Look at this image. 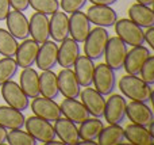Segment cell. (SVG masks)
I'll use <instances>...</instances> for the list:
<instances>
[{
  "label": "cell",
  "mask_w": 154,
  "mask_h": 145,
  "mask_svg": "<svg viewBox=\"0 0 154 145\" xmlns=\"http://www.w3.org/2000/svg\"><path fill=\"white\" fill-rule=\"evenodd\" d=\"M115 31L118 37L126 43L131 46L143 45L145 37H143V29L134 23L131 19H119L115 22Z\"/></svg>",
  "instance_id": "cell-3"
},
{
  "label": "cell",
  "mask_w": 154,
  "mask_h": 145,
  "mask_svg": "<svg viewBox=\"0 0 154 145\" xmlns=\"http://www.w3.org/2000/svg\"><path fill=\"white\" fill-rule=\"evenodd\" d=\"M54 125V132L56 136L60 138V141H62L64 144L68 145H76L79 144V132H77V126L75 122H72L68 118H61L60 117Z\"/></svg>",
  "instance_id": "cell-23"
},
{
  "label": "cell",
  "mask_w": 154,
  "mask_h": 145,
  "mask_svg": "<svg viewBox=\"0 0 154 145\" xmlns=\"http://www.w3.org/2000/svg\"><path fill=\"white\" fill-rule=\"evenodd\" d=\"M139 73H141V79L145 83H147L149 86L154 84V56L150 54L147 57V60L143 62Z\"/></svg>",
  "instance_id": "cell-36"
},
{
  "label": "cell",
  "mask_w": 154,
  "mask_h": 145,
  "mask_svg": "<svg viewBox=\"0 0 154 145\" xmlns=\"http://www.w3.org/2000/svg\"><path fill=\"white\" fill-rule=\"evenodd\" d=\"M150 56V50L147 48H145L143 45L133 46L130 52H127L125 58V64L123 68L126 69V72L128 75H139L143 62L147 60V57Z\"/></svg>",
  "instance_id": "cell-16"
},
{
  "label": "cell",
  "mask_w": 154,
  "mask_h": 145,
  "mask_svg": "<svg viewBox=\"0 0 154 145\" xmlns=\"http://www.w3.org/2000/svg\"><path fill=\"white\" fill-rule=\"evenodd\" d=\"M10 145H35V138L29 132H23L20 129H12L10 133H7L5 138Z\"/></svg>",
  "instance_id": "cell-34"
},
{
  "label": "cell",
  "mask_w": 154,
  "mask_h": 145,
  "mask_svg": "<svg viewBox=\"0 0 154 145\" xmlns=\"http://www.w3.org/2000/svg\"><path fill=\"white\" fill-rule=\"evenodd\" d=\"M80 98H81V103L85 106L88 113L91 115L100 118L104 114V107H106V99L104 95L97 92L95 88L85 87L82 91H80Z\"/></svg>",
  "instance_id": "cell-8"
},
{
  "label": "cell",
  "mask_w": 154,
  "mask_h": 145,
  "mask_svg": "<svg viewBox=\"0 0 154 145\" xmlns=\"http://www.w3.org/2000/svg\"><path fill=\"white\" fill-rule=\"evenodd\" d=\"M104 128L103 122L99 118H87L80 124V128H77L79 138L81 141H95L97 140L101 129Z\"/></svg>",
  "instance_id": "cell-30"
},
{
  "label": "cell",
  "mask_w": 154,
  "mask_h": 145,
  "mask_svg": "<svg viewBox=\"0 0 154 145\" xmlns=\"http://www.w3.org/2000/svg\"><path fill=\"white\" fill-rule=\"evenodd\" d=\"M91 31V22L88 19L87 14L81 11L72 12L69 18V35L76 41L77 43H82Z\"/></svg>",
  "instance_id": "cell-14"
},
{
  "label": "cell",
  "mask_w": 154,
  "mask_h": 145,
  "mask_svg": "<svg viewBox=\"0 0 154 145\" xmlns=\"http://www.w3.org/2000/svg\"><path fill=\"white\" fill-rule=\"evenodd\" d=\"M24 125H26V130L35 138V141L46 144L50 140L56 138L54 126L50 124V121H46V119L34 115L27 118L24 121Z\"/></svg>",
  "instance_id": "cell-5"
},
{
  "label": "cell",
  "mask_w": 154,
  "mask_h": 145,
  "mask_svg": "<svg viewBox=\"0 0 154 145\" xmlns=\"http://www.w3.org/2000/svg\"><path fill=\"white\" fill-rule=\"evenodd\" d=\"M62 144H64L62 141H57L56 138H54V140H50L49 143H46V145H62Z\"/></svg>",
  "instance_id": "cell-44"
},
{
  "label": "cell",
  "mask_w": 154,
  "mask_h": 145,
  "mask_svg": "<svg viewBox=\"0 0 154 145\" xmlns=\"http://www.w3.org/2000/svg\"><path fill=\"white\" fill-rule=\"evenodd\" d=\"M119 90L126 98L137 102L147 103L152 96V87L135 75H125L119 80Z\"/></svg>",
  "instance_id": "cell-1"
},
{
  "label": "cell",
  "mask_w": 154,
  "mask_h": 145,
  "mask_svg": "<svg viewBox=\"0 0 154 145\" xmlns=\"http://www.w3.org/2000/svg\"><path fill=\"white\" fill-rule=\"evenodd\" d=\"M137 2L139 3V4H143V5H153V3H154V0H137Z\"/></svg>",
  "instance_id": "cell-43"
},
{
  "label": "cell",
  "mask_w": 154,
  "mask_h": 145,
  "mask_svg": "<svg viewBox=\"0 0 154 145\" xmlns=\"http://www.w3.org/2000/svg\"><path fill=\"white\" fill-rule=\"evenodd\" d=\"M89 2L92 4H97V5H112L118 0H89Z\"/></svg>",
  "instance_id": "cell-41"
},
{
  "label": "cell",
  "mask_w": 154,
  "mask_h": 145,
  "mask_svg": "<svg viewBox=\"0 0 154 145\" xmlns=\"http://www.w3.org/2000/svg\"><path fill=\"white\" fill-rule=\"evenodd\" d=\"M38 49H39V45L35 42L34 39H23V42L20 45H18V49H16V64H18L19 68H29L32 67V64L35 62V58H37L38 54Z\"/></svg>",
  "instance_id": "cell-20"
},
{
  "label": "cell",
  "mask_w": 154,
  "mask_h": 145,
  "mask_svg": "<svg viewBox=\"0 0 154 145\" xmlns=\"http://www.w3.org/2000/svg\"><path fill=\"white\" fill-rule=\"evenodd\" d=\"M108 31L104 27L96 26L95 29H91L89 34L87 35L84 43V53L91 60H99L103 57L106 50L107 42H108Z\"/></svg>",
  "instance_id": "cell-2"
},
{
  "label": "cell",
  "mask_w": 154,
  "mask_h": 145,
  "mask_svg": "<svg viewBox=\"0 0 154 145\" xmlns=\"http://www.w3.org/2000/svg\"><path fill=\"white\" fill-rule=\"evenodd\" d=\"M88 0H61L60 7L64 10V12H75V11L81 10L85 5Z\"/></svg>",
  "instance_id": "cell-37"
},
{
  "label": "cell",
  "mask_w": 154,
  "mask_h": 145,
  "mask_svg": "<svg viewBox=\"0 0 154 145\" xmlns=\"http://www.w3.org/2000/svg\"><path fill=\"white\" fill-rule=\"evenodd\" d=\"M61 109V114H64L65 118L70 119L75 124H81L87 118H89V113L85 109V106L81 102L76 99V98H66L62 100L60 105Z\"/></svg>",
  "instance_id": "cell-19"
},
{
  "label": "cell",
  "mask_w": 154,
  "mask_h": 145,
  "mask_svg": "<svg viewBox=\"0 0 154 145\" xmlns=\"http://www.w3.org/2000/svg\"><path fill=\"white\" fill-rule=\"evenodd\" d=\"M73 67H75V75L80 87H89L92 84L93 73H95L93 60H91L87 56H79Z\"/></svg>",
  "instance_id": "cell-24"
},
{
  "label": "cell",
  "mask_w": 154,
  "mask_h": 145,
  "mask_svg": "<svg viewBox=\"0 0 154 145\" xmlns=\"http://www.w3.org/2000/svg\"><path fill=\"white\" fill-rule=\"evenodd\" d=\"M10 0H0V20H4L10 12Z\"/></svg>",
  "instance_id": "cell-39"
},
{
  "label": "cell",
  "mask_w": 154,
  "mask_h": 145,
  "mask_svg": "<svg viewBox=\"0 0 154 145\" xmlns=\"http://www.w3.org/2000/svg\"><path fill=\"white\" fill-rule=\"evenodd\" d=\"M10 5L16 11H26L30 7V0H10Z\"/></svg>",
  "instance_id": "cell-38"
},
{
  "label": "cell",
  "mask_w": 154,
  "mask_h": 145,
  "mask_svg": "<svg viewBox=\"0 0 154 145\" xmlns=\"http://www.w3.org/2000/svg\"><path fill=\"white\" fill-rule=\"evenodd\" d=\"M125 138L128 143L137 145L154 144V137L149 133L147 128L138 124H130L125 128Z\"/></svg>",
  "instance_id": "cell-26"
},
{
  "label": "cell",
  "mask_w": 154,
  "mask_h": 145,
  "mask_svg": "<svg viewBox=\"0 0 154 145\" xmlns=\"http://www.w3.org/2000/svg\"><path fill=\"white\" fill-rule=\"evenodd\" d=\"M80 56L79 43L73 38H66L58 46V54H57V62L62 68L73 67L77 57Z\"/></svg>",
  "instance_id": "cell-22"
},
{
  "label": "cell",
  "mask_w": 154,
  "mask_h": 145,
  "mask_svg": "<svg viewBox=\"0 0 154 145\" xmlns=\"http://www.w3.org/2000/svg\"><path fill=\"white\" fill-rule=\"evenodd\" d=\"M57 83H58V91L65 98H79L81 90L75 71L70 68H62L57 75Z\"/></svg>",
  "instance_id": "cell-15"
},
{
  "label": "cell",
  "mask_w": 154,
  "mask_h": 145,
  "mask_svg": "<svg viewBox=\"0 0 154 145\" xmlns=\"http://www.w3.org/2000/svg\"><path fill=\"white\" fill-rule=\"evenodd\" d=\"M115 72L114 69L108 67L107 64H99L95 67V73H93V86L97 92L101 95H109L115 88Z\"/></svg>",
  "instance_id": "cell-7"
},
{
  "label": "cell",
  "mask_w": 154,
  "mask_h": 145,
  "mask_svg": "<svg viewBox=\"0 0 154 145\" xmlns=\"http://www.w3.org/2000/svg\"><path fill=\"white\" fill-rule=\"evenodd\" d=\"M31 110L37 117L50 122L57 121L62 115L60 105H57V102H54L50 98H45V96L34 98V100L31 103Z\"/></svg>",
  "instance_id": "cell-9"
},
{
  "label": "cell",
  "mask_w": 154,
  "mask_h": 145,
  "mask_svg": "<svg viewBox=\"0 0 154 145\" xmlns=\"http://www.w3.org/2000/svg\"><path fill=\"white\" fill-rule=\"evenodd\" d=\"M97 144L100 145H116L125 141V129L119 124H111L103 128L97 137Z\"/></svg>",
  "instance_id": "cell-31"
},
{
  "label": "cell",
  "mask_w": 154,
  "mask_h": 145,
  "mask_svg": "<svg viewBox=\"0 0 154 145\" xmlns=\"http://www.w3.org/2000/svg\"><path fill=\"white\" fill-rule=\"evenodd\" d=\"M126 54H127V45L119 37L108 38V42H107L103 56L106 57V64L111 69L114 71L122 69L123 64H125Z\"/></svg>",
  "instance_id": "cell-4"
},
{
  "label": "cell",
  "mask_w": 154,
  "mask_h": 145,
  "mask_svg": "<svg viewBox=\"0 0 154 145\" xmlns=\"http://www.w3.org/2000/svg\"><path fill=\"white\" fill-rule=\"evenodd\" d=\"M18 45L19 43L16 42V38L8 30L0 29V54L4 57H14Z\"/></svg>",
  "instance_id": "cell-32"
},
{
  "label": "cell",
  "mask_w": 154,
  "mask_h": 145,
  "mask_svg": "<svg viewBox=\"0 0 154 145\" xmlns=\"http://www.w3.org/2000/svg\"><path fill=\"white\" fill-rule=\"evenodd\" d=\"M18 64L14 57H4L0 60V86L11 80L18 72Z\"/></svg>",
  "instance_id": "cell-33"
},
{
  "label": "cell",
  "mask_w": 154,
  "mask_h": 145,
  "mask_svg": "<svg viewBox=\"0 0 154 145\" xmlns=\"http://www.w3.org/2000/svg\"><path fill=\"white\" fill-rule=\"evenodd\" d=\"M5 138H7V129L0 126V145L5 143Z\"/></svg>",
  "instance_id": "cell-42"
},
{
  "label": "cell",
  "mask_w": 154,
  "mask_h": 145,
  "mask_svg": "<svg viewBox=\"0 0 154 145\" xmlns=\"http://www.w3.org/2000/svg\"><path fill=\"white\" fill-rule=\"evenodd\" d=\"M30 5L37 12L45 14V15H51L53 12L58 11L60 2L58 0H30Z\"/></svg>",
  "instance_id": "cell-35"
},
{
  "label": "cell",
  "mask_w": 154,
  "mask_h": 145,
  "mask_svg": "<svg viewBox=\"0 0 154 145\" xmlns=\"http://www.w3.org/2000/svg\"><path fill=\"white\" fill-rule=\"evenodd\" d=\"M20 88L29 98L39 96V75L31 67L23 68L20 73Z\"/></svg>",
  "instance_id": "cell-28"
},
{
  "label": "cell",
  "mask_w": 154,
  "mask_h": 145,
  "mask_svg": "<svg viewBox=\"0 0 154 145\" xmlns=\"http://www.w3.org/2000/svg\"><path fill=\"white\" fill-rule=\"evenodd\" d=\"M29 30L30 35L38 45L46 42L50 38V27H49L48 15L35 11V14H32L29 20Z\"/></svg>",
  "instance_id": "cell-13"
},
{
  "label": "cell",
  "mask_w": 154,
  "mask_h": 145,
  "mask_svg": "<svg viewBox=\"0 0 154 145\" xmlns=\"http://www.w3.org/2000/svg\"><path fill=\"white\" fill-rule=\"evenodd\" d=\"M49 27H50V37L54 42H62L69 37V18L65 12L51 14V18L49 19Z\"/></svg>",
  "instance_id": "cell-21"
},
{
  "label": "cell",
  "mask_w": 154,
  "mask_h": 145,
  "mask_svg": "<svg viewBox=\"0 0 154 145\" xmlns=\"http://www.w3.org/2000/svg\"><path fill=\"white\" fill-rule=\"evenodd\" d=\"M0 87H2L3 99L7 102L8 106L20 111L26 110L29 107V96L24 94V91L20 88L19 84H16L15 81L8 80Z\"/></svg>",
  "instance_id": "cell-6"
},
{
  "label": "cell",
  "mask_w": 154,
  "mask_h": 145,
  "mask_svg": "<svg viewBox=\"0 0 154 145\" xmlns=\"http://www.w3.org/2000/svg\"><path fill=\"white\" fill-rule=\"evenodd\" d=\"M145 41L152 49H154V27H147V30L143 33Z\"/></svg>",
  "instance_id": "cell-40"
},
{
  "label": "cell",
  "mask_w": 154,
  "mask_h": 145,
  "mask_svg": "<svg viewBox=\"0 0 154 145\" xmlns=\"http://www.w3.org/2000/svg\"><path fill=\"white\" fill-rule=\"evenodd\" d=\"M128 16L134 23L141 26L142 29L154 26V11L149 5H143L139 3L133 4L128 10Z\"/></svg>",
  "instance_id": "cell-27"
},
{
  "label": "cell",
  "mask_w": 154,
  "mask_h": 145,
  "mask_svg": "<svg viewBox=\"0 0 154 145\" xmlns=\"http://www.w3.org/2000/svg\"><path fill=\"white\" fill-rule=\"evenodd\" d=\"M24 115L20 110L11 106H0V126L7 130L22 129L24 126Z\"/></svg>",
  "instance_id": "cell-25"
},
{
  "label": "cell",
  "mask_w": 154,
  "mask_h": 145,
  "mask_svg": "<svg viewBox=\"0 0 154 145\" xmlns=\"http://www.w3.org/2000/svg\"><path fill=\"white\" fill-rule=\"evenodd\" d=\"M126 115L133 124H138L146 128L154 121L152 109L146 103L137 102V100H131L130 103L126 105Z\"/></svg>",
  "instance_id": "cell-12"
},
{
  "label": "cell",
  "mask_w": 154,
  "mask_h": 145,
  "mask_svg": "<svg viewBox=\"0 0 154 145\" xmlns=\"http://www.w3.org/2000/svg\"><path fill=\"white\" fill-rule=\"evenodd\" d=\"M7 20L8 31L16 38V39H26L30 35L29 30V20H27L26 15L22 11H10L5 18Z\"/></svg>",
  "instance_id": "cell-18"
},
{
  "label": "cell",
  "mask_w": 154,
  "mask_h": 145,
  "mask_svg": "<svg viewBox=\"0 0 154 145\" xmlns=\"http://www.w3.org/2000/svg\"><path fill=\"white\" fill-rule=\"evenodd\" d=\"M87 16L91 23L100 27H111L118 20V14L109 5H97L93 4L87 11Z\"/></svg>",
  "instance_id": "cell-11"
},
{
  "label": "cell",
  "mask_w": 154,
  "mask_h": 145,
  "mask_svg": "<svg viewBox=\"0 0 154 145\" xmlns=\"http://www.w3.org/2000/svg\"><path fill=\"white\" fill-rule=\"evenodd\" d=\"M39 94L45 98L56 99L58 96V83H57V75L51 69L42 71L39 75Z\"/></svg>",
  "instance_id": "cell-29"
},
{
  "label": "cell",
  "mask_w": 154,
  "mask_h": 145,
  "mask_svg": "<svg viewBox=\"0 0 154 145\" xmlns=\"http://www.w3.org/2000/svg\"><path fill=\"white\" fill-rule=\"evenodd\" d=\"M57 54H58V46L54 41H46L41 43L38 49V54L35 62L41 71H48L56 67L57 64Z\"/></svg>",
  "instance_id": "cell-17"
},
{
  "label": "cell",
  "mask_w": 154,
  "mask_h": 145,
  "mask_svg": "<svg viewBox=\"0 0 154 145\" xmlns=\"http://www.w3.org/2000/svg\"><path fill=\"white\" fill-rule=\"evenodd\" d=\"M111 95V94H109ZM126 99L122 95L114 94L108 98V100L106 102V107H104V118L108 122V125L111 124H120L126 117Z\"/></svg>",
  "instance_id": "cell-10"
}]
</instances>
